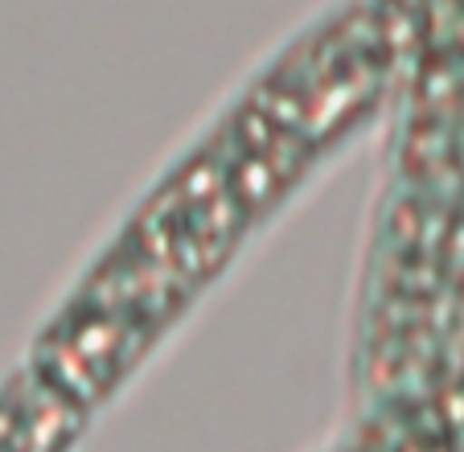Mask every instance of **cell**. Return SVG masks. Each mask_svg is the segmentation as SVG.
I'll list each match as a JSON object with an SVG mask.
<instances>
[{
  "mask_svg": "<svg viewBox=\"0 0 464 452\" xmlns=\"http://www.w3.org/2000/svg\"><path fill=\"white\" fill-rule=\"evenodd\" d=\"M272 210L227 132L214 128L74 284L34 341L29 366L95 411L140 370Z\"/></svg>",
  "mask_w": 464,
  "mask_h": 452,
  "instance_id": "cell-1",
  "label": "cell"
},
{
  "mask_svg": "<svg viewBox=\"0 0 464 452\" xmlns=\"http://www.w3.org/2000/svg\"><path fill=\"white\" fill-rule=\"evenodd\" d=\"M91 411L21 366L0 383V452H74Z\"/></svg>",
  "mask_w": 464,
  "mask_h": 452,
  "instance_id": "cell-2",
  "label": "cell"
}]
</instances>
